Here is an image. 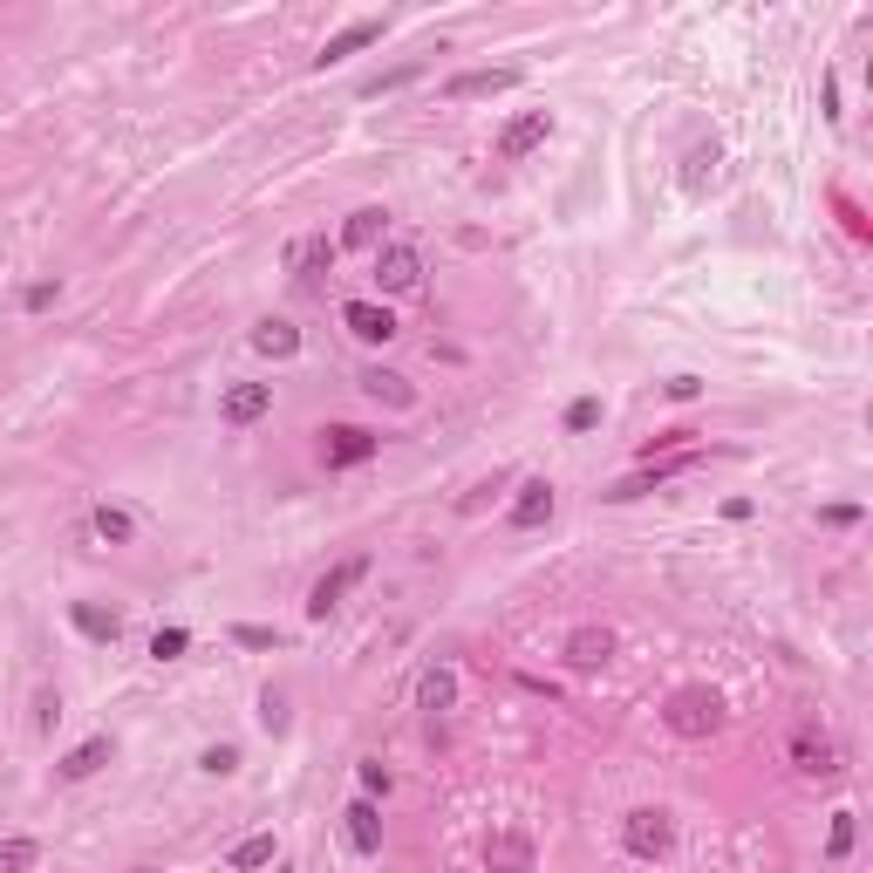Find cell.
I'll return each mask as SVG.
<instances>
[{
	"label": "cell",
	"mask_w": 873,
	"mask_h": 873,
	"mask_svg": "<svg viewBox=\"0 0 873 873\" xmlns=\"http://www.w3.org/2000/svg\"><path fill=\"white\" fill-rule=\"evenodd\" d=\"M662 723H669L683 744H703V737H717V730H723V696L710 683H683L676 696H669Z\"/></svg>",
	"instance_id": "1"
},
{
	"label": "cell",
	"mask_w": 873,
	"mask_h": 873,
	"mask_svg": "<svg viewBox=\"0 0 873 873\" xmlns=\"http://www.w3.org/2000/svg\"><path fill=\"white\" fill-rule=\"evenodd\" d=\"M621 846H628L635 860H669V846H676V819H669L662 805H635V812L621 819Z\"/></svg>",
	"instance_id": "2"
},
{
	"label": "cell",
	"mask_w": 873,
	"mask_h": 873,
	"mask_svg": "<svg viewBox=\"0 0 873 873\" xmlns=\"http://www.w3.org/2000/svg\"><path fill=\"white\" fill-rule=\"evenodd\" d=\"M369 457H376V437H369L362 423L321 430V464H328V471H355V464H369Z\"/></svg>",
	"instance_id": "3"
},
{
	"label": "cell",
	"mask_w": 873,
	"mask_h": 873,
	"mask_svg": "<svg viewBox=\"0 0 873 873\" xmlns=\"http://www.w3.org/2000/svg\"><path fill=\"white\" fill-rule=\"evenodd\" d=\"M362 573H369V553H355V560H342V567H328L314 587H307V614H314V621H328V614L342 608V594L362 580Z\"/></svg>",
	"instance_id": "4"
},
{
	"label": "cell",
	"mask_w": 873,
	"mask_h": 873,
	"mask_svg": "<svg viewBox=\"0 0 873 873\" xmlns=\"http://www.w3.org/2000/svg\"><path fill=\"white\" fill-rule=\"evenodd\" d=\"M614 628H601V621H587V628H573L567 635V648H560V655H567V669H580V676H587V669H608L614 662Z\"/></svg>",
	"instance_id": "5"
},
{
	"label": "cell",
	"mask_w": 873,
	"mask_h": 873,
	"mask_svg": "<svg viewBox=\"0 0 873 873\" xmlns=\"http://www.w3.org/2000/svg\"><path fill=\"white\" fill-rule=\"evenodd\" d=\"M792 764L805 771V778H833V771H839V744L826 737V730L798 723V730H792Z\"/></svg>",
	"instance_id": "6"
},
{
	"label": "cell",
	"mask_w": 873,
	"mask_h": 873,
	"mask_svg": "<svg viewBox=\"0 0 873 873\" xmlns=\"http://www.w3.org/2000/svg\"><path fill=\"white\" fill-rule=\"evenodd\" d=\"M423 280V253L417 246H382L376 253V287L382 294H410Z\"/></svg>",
	"instance_id": "7"
},
{
	"label": "cell",
	"mask_w": 873,
	"mask_h": 873,
	"mask_svg": "<svg viewBox=\"0 0 873 873\" xmlns=\"http://www.w3.org/2000/svg\"><path fill=\"white\" fill-rule=\"evenodd\" d=\"M546 137H553V116H546V110H526V116H512V123L498 130V157H532Z\"/></svg>",
	"instance_id": "8"
},
{
	"label": "cell",
	"mask_w": 873,
	"mask_h": 873,
	"mask_svg": "<svg viewBox=\"0 0 873 873\" xmlns=\"http://www.w3.org/2000/svg\"><path fill=\"white\" fill-rule=\"evenodd\" d=\"M266 410H273V389H266V382H232L226 396H219V417H226L232 430H246V423H260Z\"/></svg>",
	"instance_id": "9"
},
{
	"label": "cell",
	"mask_w": 873,
	"mask_h": 873,
	"mask_svg": "<svg viewBox=\"0 0 873 873\" xmlns=\"http://www.w3.org/2000/svg\"><path fill=\"white\" fill-rule=\"evenodd\" d=\"M342 321H348V335H355V342H396V314H389L382 301H348Z\"/></svg>",
	"instance_id": "10"
},
{
	"label": "cell",
	"mask_w": 873,
	"mask_h": 873,
	"mask_svg": "<svg viewBox=\"0 0 873 873\" xmlns=\"http://www.w3.org/2000/svg\"><path fill=\"white\" fill-rule=\"evenodd\" d=\"M546 519H553V485H546V478H526L519 498H512V532H539Z\"/></svg>",
	"instance_id": "11"
},
{
	"label": "cell",
	"mask_w": 873,
	"mask_h": 873,
	"mask_svg": "<svg viewBox=\"0 0 873 873\" xmlns=\"http://www.w3.org/2000/svg\"><path fill=\"white\" fill-rule=\"evenodd\" d=\"M512 82H519V69H464V76L444 82V96H451V103H471V96H505Z\"/></svg>",
	"instance_id": "12"
},
{
	"label": "cell",
	"mask_w": 873,
	"mask_h": 873,
	"mask_svg": "<svg viewBox=\"0 0 873 873\" xmlns=\"http://www.w3.org/2000/svg\"><path fill=\"white\" fill-rule=\"evenodd\" d=\"M485 867H492V873H532V839L512 833V826L492 833V839H485Z\"/></svg>",
	"instance_id": "13"
},
{
	"label": "cell",
	"mask_w": 873,
	"mask_h": 873,
	"mask_svg": "<svg viewBox=\"0 0 873 873\" xmlns=\"http://www.w3.org/2000/svg\"><path fill=\"white\" fill-rule=\"evenodd\" d=\"M369 41H382V21H348L342 35H328V48L314 55V69H335V62H348V55H362Z\"/></svg>",
	"instance_id": "14"
},
{
	"label": "cell",
	"mask_w": 873,
	"mask_h": 873,
	"mask_svg": "<svg viewBox=\"0 0 873 873\" xmlns=\"http://www.w3.org/2000/svg\"><path fill=\"white\" fill-rule=\"evenodd\" d=\"M362 396H369V403H389V410H410V403H417L410 376H396V369H362Z\"/></svg>",
	"instance_id": "15"
},
{
	"label": "cell",
	"mask_w": 873,
	"mask_h": 873,
	"mask_svg": "<svg viewBox=\"0 0 873 873\" xmlns=\"http://www.w3.org/2000/svg\"><path fill=\"white\" fill-rule=\"evenodd\" d=\"M342 826H348V846H355V853H382V812L369 805V798H355V805H348Z\"/></svg>",
	"instance_id": "16"
},
{
	"label": "cell",
	"mask_w": 873,
	"mask_h": 873,
	"mask_svg": "<svg viewBox=\"0 0 873 873\" xmlns=\"http://www.w3.org/2000/svg\"><path fill=\"white\" fill-rule=\"evenodd\" d=\"M103 764H110V737H89V744H76V751H69V758L55 764V771H62L69 785H82V778H96Z\"/></svg>",
	"instance_id": "17"
},
{
	"label": "cell",
	"mask_w": 873,
	"mask_h": 873,
	"mask_svg": "<svg viewBox=\"0 0 873 873\" xmlns=\"http://www.w3.org/2000/svg\"><path fill=\"white\" fill-rule=\"evenodd\" d=\"M253 348L273 355V362H287V355H301V328H294V321H260V328H253Z\"/></svg>",
	"instance_id": "18"
},
{
	"label": "cell",
	"mask_w": 873,
	"mask_h": 873,
	"mask_svg": "<svg viewBox=\"0 0 873 873\" xmlns=\"http://www.w3.org/2000/svg\"><path fill=\"white\" fill-rule=\"evenodd\" d=\"M69 621H76L89 642H116V635H123V621H116L110 608H96V601H76V608H69Z\"/></svg>",
	"instance_id": "19"
},
{
	"label": "cell",
	"mask_w": 873,
	"mask_h": 873,
	"mask_svg": "<svg viewBox=\"0 0 873 873\" xmlns=\"http://www.w3.org/2000/svg\"><path fill=\"white\" fill-rule=\"evenodd\" d=\"M417 703L430 710V717H437V710H451V703H457V676H451V669H423Z\"/></svg>",
	"instance_id": "20"
},
{
	"label": "cell",
	"mask_w": 873,
	"mask_h": 873,
	"mask_svg": "<svg viewBox=\"0 0 873 873\" xmlns=\"http://www.w3.org/2000/svg\"><path fill=\"white\" fill-rule=\"evenodd\" d=\"M382 226H389V212L382 205H362V212H348V226H342V246H376Z\"/></svg>",
	"instance_id": "21"
},
{
	"label": "cell",
	"mask_w": 873,
	"mask_h": 873,
	"mask_svg": "<svg viewBox=\"0 0 873 873\" xmlns=\"http://www.w3.org/2000/svg\"><path fill=\"white\" fill-rule=\"evenodd\" d=\"M253 867H273V833H253L232 846V873H253Z\"/></svg>",
	"instance_id": "22"
},
{
	"label": "cell",
	"mask_w": 873,
	"mask_h": 873,
	"mask_svg": "<svg viewBox=\"0 0 873 873\" xmlns=\"http://www.w3.org/2000/svg\"><path fill=\"white\" fill-rule=\"evenodd\" d=\"M294 266H301V280H321V273L335 266V246H328V239H301V246H294Z\"/></svg>",
	"instance_id": "23"
},
{
	"label": "cell",
	"mask_w": 873,
	"mask_h": 873,
	"mask_svg": "<svg viewBox=\"0 0 873 873\" xmlns=\"http://www.w3.org/2000/svg\"><path fill=\"white\" fill-rule=\"evenodd\" d=\"M35 860H41L35 839H0V873H28Z\"/></svg>",
	"instance_id": "24"
},
{
	"label": "cell",
	"mask_w": 873,
	"mask_h": 873,
	"mask_svg": "<svg viewBox=\"0 0 873 873\" xmlns=\"http://www.w3.org/2000/svg\"><path fill=\"white\" fill-rule=\"evenodd\" d=\"M710 178H717V144H696L683 157V185H710Z\"/></svg>",
	"instance_id": "25"
},
{
	"label": "cell",
	"mask_w": 873,
	"mask_h": 873,
	"mask_svg": "<svg viewBox=\"0 0 873 873\" xmlns=\"http://www.w3.org/2000/svg\"><path fill=\"white\" fill-rule=\"evenodd\" d=\"M89 526H96V539L123 546V539H130V512H116V505H96V519H89Z\"/></svg>",
	"instance_id": "26"
},
{
	"label": "cell",
	"mask_w": 873,
	"mask_h": 873,
	"mask_svg": "<svg viewBox=\"0 0 873 873\" xmlns=\"http://www.w3.org/2000/svg\"><path fill=\"white\" fill-rule=\"evenodd\" d=\"M232 642H239V648H287V635H280V628H260V621H239Z\"/></svg>",
	"instance_id": "27"
},
{
	"label": "cell",
	"mask_w": 873,
	"mask_h": 873,
	"mask_svg": "<svg viewBox=\"0 0 873 873\" xmlns=\"http://www.w3.org/2000/svg\"><path fill=\"white\" fill-rule=\"evenodd\" d=\"M185 648H191L185 628H157V635H151V655H157V662H178Z\"/></svg>",
	"instance_id": "28"
},
{
	"label": "cell",
	"mask_w": 873,
	"mask_h": 873,
	"mask_svg": "<svg viewBox=\"0 0 873 873\" xmlns=\"http://www.w3.org/2000/svg\"><path fill=\"white\" fill-rule=\"evenodd\" d=\"M198 771H205V778H232V771H239V751H232V744H212V751L198 758Z\"/></svg>",
	"instance_id": "29"
},
{
	"label": "cell",
	"mask_w": 873,
	"mask_h": 873,
	"mask_svg": "<svg viewBox=\"0 0 873 873\" xmlns=\"http://www.w3.org/2000/svg\"><path fill=\"white\" fill-rule=\"evenodd\" d=\"M601 423V396H580V403H567V430L580 437V430H594Z\"/></svg>",
	"instance_id": "30"
},
{
	"label": "cell",
	"mask_w": 873,
	"mask_h": 873,
	"mask_svg": "<svg viewBox=\"0 0 873 873\" xmlns=\"http://www.w3.org/2000/svg\"><path fill=\"white\" fill-rule=\"evenodd\" d=\"M403 82H417V62H403V69H382V76L362 82V96H382V89H403Z\"/></svg>",
	"instance_id": "31"
},
{
	"label": "cell",
	"mask_w": 873,
	"mask_h": 873,
	"mask_svg": "<svg viewBox=\"0 0 873 873\" xmlns=\"http://www.w3.org/2000/svg\"><path fill=\"white\" fill-rule=\"evenodd\" d=\"M826 853H833V860H846V853H853V812H833V833H826Z\"/></svg>",
	"instance_id": "32"
},
{
	"label": "cell",
	"mask_w": 873,
	"mask_h": 873,
	"mask_svg": "<svg viewBox=\"0 0 873 873\" xmlns=\"http://www.w3.org/2000/svg\"><path fill=\"white\" fill-rule=\"evenodd\" d=\"M260 723L273 730V737L287 730V696H280V689H266V696H260Z\"/></svg>",
	"instance_id": "33"
},
{
	"label": "cell",
	"mask_w": 873,
	"mask_h": 873,
	"mask_svg": "<svg viewBox=\"0 0 873 873\" xmlns=\"http://www.w3.org/2000/svg\"><path fill=\"white\" fill-rule=\"evenodd\" d=\"M55 723H62V696L41 689V696H35V730H55Z\"/></svg>",
	"instance_id": "34"
},
{
	"label": "cell",
	"mask_w": 873,
	"mask_h": 873,
	"mask_svg": "<svg viewBox=\"0 0 873 873\" xmlns=\"http://www.w3.org/2000/svg\"><path fill=\"white\" fill-rule=\"evenodd\" d=\"M662 389H669L676 403H696V396H703V382H696V376H669V382H662Z\"/></svg>",
	"instance_id": "35"
},
{
	"label": "cell",
	"mask_w": 873,
	"mask_h": 873,
	"mask_svg": "<svg viewBox=\"0 0 873 873\" xmlns=\"http://www.w3.org/2000/svg\"><path fill=\"white\" fill-rule=\"evenodd\" d=\"M55 294H62V287H55V280H35V287H28V294H21V301H28V307H35V314H41V307H55Z\"/></svg>",
	"instance_id": "36"
},
{
	"label": "cell",
	"mask_w": 873,
	"mask_h": 873,
	"mask_svg": "<svg viewBox=\"0 0 873 873\" xmlns=\"http://www.w3.org/2000/svg\"><path fill=\"white\" fill-rule=\"evenodd\" d=\"M839 205V219H846V232H853V239H867V219H860V205H853V198H833Z\"/></svg>",
	"instance_id": "37"
},
{
	"label": "cell",
	"mask_w": 873,
	"mask_h": 873,
	"mask_svg": "<svg viewBox=\"0 0 873 873\" xmlns=\"http://www.w3.org/2000/svg\"><path fill=\"white\" fill-rule=\"evenodd\" d=\"M355 778H362V792H389V771H382V764H355Z\"/></svg>",
	"instance_id": "38"
},
{
	"label": "cell",
	"mask_w": 873,
	"mask_h": 873,
	"mask_svg": "<svg viewBox=\"0 0 873 873\" xmlns=\"http://www.w3.org/2000/svg\"><path fill=\"white\" fill-rule=\"evenodd\" d=\"M819 519H826V526H860V505H826Z\"/></svg>",
	"instance_id": "39"
},
{
	"label": "cell",
	"mask_w": 873,
	"mask_h": 873,
	"mask_svg": "<svg viewBox=\"0 0 873 873\" xmlns=\"http://www.w3.org/2000/svg\"><path fill=\"white\" fill-rule=\"evenodd\" d=\"M137 873H151V867H137Z\"/></svg>",
	"instance_id": "40"
}]
</instances>
